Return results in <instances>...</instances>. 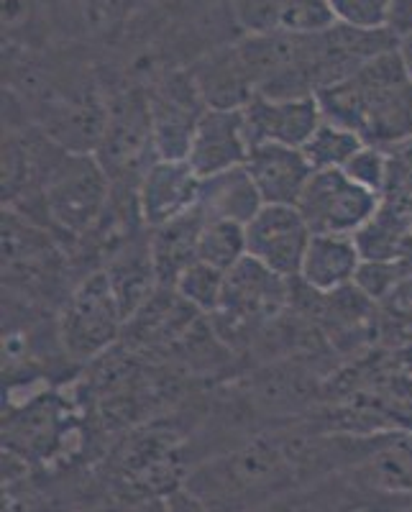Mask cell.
Listing matches in <instances>:
<instances>
[{"mask_svg": "<svg viewBox=\"0 0 412 512\" xmlns=\"http://www.w3.org/2000/svg\"><path fill=\"white\" fill-rule=\"evenodd\" d=\"M241 111H244L246 139H249L251 149L262 144L302 149L315 134V128L323 123L318 98L272 100L264 95H254Z\"/></svg>", "mask_w": 412, "mask_h": 512, "instance_id": "12", "label": "cell"}, {"mask_svg": "<svg viewBox=\"0 0 412 512\" xmlns=\"http://www.w3.org/2000/svg\"><path fill=\"white\" fill-rule=\"evenodd\" d=\"M292 280L279 277L251 256L226 272L221 305L208 315L210 326L236 354L251 351L259 333L290 305Z\"/></svg>", "mask_w": 412, "mask_h": 512, "instance_id": "3", "label": "cell"}, {"mask_svg": "<svg viewBox=\"0 0 412 512\" xmlns=\"http://www.w3.org/2000/svg\"><path fill=\"white\" fill-rule=\"evenodd\" d=\"M200 182L203 177L190 167L187 159H154L136 185L139 210L146 226L157 228L195 208Z\"/></svg>", "mask_w": 412, "mask_h": 512, "instance_id": "13", "label": "cell"}, {"mask_svg": "<svg viewBox=\"0 0 412 512\" xmlns=\"http://www.w3.org/2000/svg\"><path fill=\"white\" fill-rule=\"evenodd\" d=\"M113 195V180L95 154L70 152L41 192V226L75 249L95 228Z\"/></svg>", "mask_w": 412, "mask_h": 512, "instance_id": "4", "label": "cell"}, {"mask_svg": "<svg viewBox=\"0 0 412 512\" xmlns=\"http://www.w3.org/2000/svg\"><path fill=\"white\" fill-rule=\"evenodd\" d=\"M389 351H392V356H395L397 367L405 369L407 374H412V341L410 344L400 346V349H389Z\"/></svg>", "mask_w": 412, "mask_h": 512, "instance_id": "33", "label": "cell"}, {"mask_svg": "<svg viewBox=\"0 0 412 512\" xmlns=\"http://www.w3.org/2000/svg\"><path fill=\"white\" fill-rule=\"evenodd\" d=\"M328 0H285L282 11V26L279 31H292V34H323L331 26H336Z\"/></svg>", "mask_w": 412, "mask_h": 512, "instance_id": "27", "label": "cell"}, {"mask_svg": "<svg viewBox=\"0 0 412 512\" xmlns=\"http://www.w3.org/2000/svg\"><path fill=\"white\" fill-rule=\"evenodd\" d=\"M103 272L108 274L113 295H116L126 320L131 318L136 310L144 308L146 300L162 287L159 285L157 269H154V259H151L149 233H144L141 239H136L134 244H128L126 249H121L118 254H113L111 259L105 262Z\"/></svg>", "mask_w": 412, "mask_h": 512, "instance_id": "20", "label": "cell"}, {"mask_svg": "<svg viewBox=\"0 0 412 512\" xmlns=\"http://www.w3.org/2000/svg\"><path fill=\"white\" fill-rule=\"evenodd\" d=\"M382 195L351 180L343 169H320L310 177L297 210L313 233L356 236L377 213Z\"/></svg>", "mask_w": 412, "mask_h": 512, "instance_id": "8", "label": "cell"}, {"mask_svg": "<svg viewBox=\"0 0 412 512\" xmlns=\"http://www.w3.org/2000/svg\"><path fill=\"white\" fill-rule=\"evenodd\" d=\"M136 0H44L47 24L67 41H113L126 29Z\"/></svg>", "mask_w": 412, "mask_h": 512, "instance_id": "16", "label": "cell"}, {"mask_svg": "<svg viewBox=\"0 0 412 512\" xmlns=\"http://www.w3.org/2000/svg\"><path fill=\"white\" fill-rule=\"evenodd\" d=\"M118 512H167V497H146V500L116 505Z\"/></svg>", "mask_w": 412, "mask_h": 512, "instance_id": "32", "label": "cell"}, {"mask_svg": "<svg viewBox=\"0 0 412 512\" xmlns=\"http://www.w3.org/2000/svg\"><path fill=\"white\" fill-rule=\"evenodd\" d=\"M182 487L210 512H264L302 492L285 425H274L195 464Z\"/></svg>", "mask_w": 412, "mask_h": 512, "instance_id": "1", "label": "cell"}, {"mask_svg": "<svg viewBox=\"0 0 412 512\" xmlns=\"http://www.w3.org/2000/svg\"><path fill=\"white\" fill-rule=\"evenodd\" d=\"M412 274V254L397 256V259H361L354 285L374 303H379L392 287L400 285Z\"/></svg>", "mask_w": 412, "mask_h": 512, "instance_id": "26", "label": "cell"}, {"mask_svg": "<svg viewBox=\"0 0 412 512\" xmlns=\"http://www.w3.org/2000/svg\"><path fill=\"white\" fill-rule=\"evenodd\" d=\"M249 256L246 249V226L233 221H205L198 241V259L210 267L231 272L241 259Z\"/></svg>", "mask_w": 412, "mask_h": 512, "instance_id": "23", "label": "cell"}, {"mask_svg": "<svg viewBox=\"0 0 412 512\" xmlns=\"http://www.w3.org/2000/svg\"><path fill=\"white\" fill-rule=\"evenodd\" d=\"M389 31L397 39H405L412 34V0H395L392 13H389Z\"/></svg>", "mask_w": 412, "mask_h": 512, "instance_id": "31", "label": "cell"}, {"mask_svg": "<svg viewBox=\"0 0 412 512\" xmlns=\"http://www.w3.org/2000/svg\"><path fill=\"white\" fill-rule=\"evenodd\" d=\"M228 8L244 34H269L282 26L285 0H228Z\"/></svg>", "mask_w": 412, "mask_h": 512, "instance_id": "28", "label": "cell"}, {"mask_svg": "<svg viewBox=\"0 0 412 512\" xmlns=\"http://www.w3.org/2000/svg\"><path fill=\"white\" fill-rule=\"evenodd\" d=\"M77 280L70 249L49 228L3 210V297L57 313Z\"/></svg>", "mask_w": 412, "mask_h": 512, "instance_id": "2", "label": "cell"}, {"mask_svg": "<svg viewBox=\"0 0 412 512\" xmlns=\"http://www.w3.org/2000/svg\"><path fill=\"white\" fill-rule=\"evenodd\" d=\"M364 146L366 141L356 131L323 118L308 144L302 146V154L308 157L315 172H320V169H343Z\"/></svg>", "mask_w": 412, "mask_h": 512, "instance_id": "22", "label": "cell"}, {"mask_svg": "<svg viewBox=\"0 0 412 512\" xmlns=\"http://www.w3.org/2000/svg\"><path fill=\"white\" fill-rule=\"evenodd\" d=\"M395 0H328L338 24L354 29H389Z\"/></svg>", "mask_w": 412, "mask_h": 512, "instance_id": "29", "label": "cell"}, {"mask_svg": "<svg viewBox=\"0 0 412 512\" xmlns=\"http://www.w3.org/2000/svg\"><path fill=\"white\" fill-rule=\"evenodd\" d=\"M244 167L249 169L264 205H297L315 175L302 149L282 144L254 146Z\"/></svg>", "mask_w": 412, "mask_h": 512, "instance_id": "15", "label": "cell"}, {"mask_svg": "<svg viewBox=\"0 0 412 512\" xmlns=\"http://www.w3.org/2000/svg\"><path fill=\"white\" fill-rule=\"evenodd\" d=\"M223 287H226V272L210 267V264L200 262V259L192 262L175 282L177 295L203 315H213L218 310Z\"/></svg>", "mask_w": 412, "mask_h": 512, "instance_id": "25", "label": "cell"}, {"mask_svg": "<svg viewBox=\"0 0 412 512\" xmlns=\"http://www.w3.org/2000/svg\"><path fill=\"white\" fill-rule=\"evenodd\" d=\"M67 154L34 123L3 128V210L41 223V192Z\"/></svg>", "mask_w": 412, "mask_h": 512, "instance_id": "6", "label": "cell"}, {"mask_svg": "<svg viewBox=\"0 0 412 512\" xmlns=\"http://www.w3.org/2000/svg\"><path fill=\"white\" fill-rule=\"evenodd\" d=\"M151 128H154V149L159 159H185L192 134L208 105L200 98L190 70L164 72L151 88Z\"/></svg>", "mask_w": 412, "mask_h": 512, "instance_id": "9", "label": "cell"}, {"mask_svg": "<svg viewBox=\"0 0 412 512\" xmlns=\"http://www.w3.org/2000/svg\"><path fill=\"white\" fill-rule=\"evenodd\" d=\"M95 157L113 182H139L144 169L157 157L151 128L149 93L144 88H123L108 95V123Z\"/></svg>", "mask_w": 412, "mask_h": 512, "instance_id": "7", "label": "cell"}, {"mask_svg": "<svg viewBox=\"0 0 412 512\" xmlns=\"http://www.w3.org/2000/svg\"><path fill=\"white\" fill-rule=\"evenodd\" d=\"M313 231L297 205H264L246 223V249L285 280H297Z\"/></svg>", "mask_w": 412, "mask_h": 512, "instance_id": "11", "label": "cell"}, {"mask_svg": "<svg viewBox=\"0 0 412 512\" xmlns=\"http://www.w3.org/2000/svg\"><path fill=\"white\" fill-rule=\"evenodd\" d=\"M361 267V251L354 236H333V233H313L305 259H302L297 280L315 292H336L354 285Z\"/></svg>", "mask_w": 412, "mask_h": 512, "instance_id": "18", "label": "cell"}, {"mask_svg": "<svg viewBox=\"0 0 412 512\" xmlns=\"http://www.w3.org/2000/svg\"><path fill=\"white\" fill-rule=\"evenodd\" d=\"M343 172L351 177L354 182H359L361 187L366 190L377 192L382 195L384 187H387V177H389V154L387 149L374 144H366L354 159H351Z\"/></svg>", "mask_w": 412, "mask_h": 512, "instance_id": "30", "label": "cell"}, {"mask_svg": "<svg viewBox=\"0 0 412 512\" xmlns=\"http://www.w3.org/2000/svg\"><path fill=\"white\" fill-rule=\"evenodd\" d=\"M57 328L75 367H88L121 344L126 315L103 269L77 280L70 297L57 310Z\"/></svg>", "mask_w": 412, "mask_h": 512, "instance_id": "5", "label": "cell"}, {"mask_svg": "<svg viewBox=\"0 0 412 512\" xmlns=\"http://www.w3.org/2000/svg\"><path fill=\"white\" fill-rule=\"evenodd\" d=\"M195 208L205 221H233L246 223L264 208V200L251 180L249 169L241 167L226 169L200 182V195Z\"/></svg>", "mask_w": 412, "mask_h": 512, "instance_id": "19", "label": "cell"}, {"mask_svg": "<svg viewBox=\"0 0 412 512\" xmlns=\"http://www.w3.org/2000/svg\"><path fill=\"white\" fill-rule=\"evenodd\" d=\"M205 218L200 216L198 208L187 210L175 221L162 223L157 228H149V249L157 269L159 285L175 287L177 277L198 262V241L203 231Z\"/></svg>", "mask_w": 412, "mask_h": 512, "instance_id": "21", "label": "cell"}, {"mask_svg": "<svg viewBox=\"0 0 412 512\" xmlns=\"http://www.w3.org/2000/svg\"><path fill=\"white\" fill-rule=\"evenodd\" d=\"M379 349H400L412 341V274L377 303Z\"/></svg>", "mask_w": 412, "mask_h": 512, "instance_id": "24", "label": "cell"}, {"mask_svg": "<svg viewBox=\"0 0 412 512\" xmlns=\"http://www.w3.org/2000/svg\"><path fill=\"white\" fill-rule=\"evenodd\" d=\"M341 479L351 495L369 502L364 507L412 502V433H387L372 454Z\"/></svg>", "mask_w": 412, "mask_h": 512, "instance_id": "10", "label": "cell"}, {"mask_svg": "<svg viewBox=\"0 0 412 512\" xmlns=\"http://www.w3.org/2000/svg\"><path fill=\"white\" fill-rule=\"evenodd\" d=\"M251 146L246 139L244 111H221V108H205L200 116L195 134H192L187 162L200 177H213L226 169L246 164Z\"/></svg>", "mask_w": 412, "mask_h": 512, "instance_id": "14", "label": "cell"}, {"mask_svg": "<svg viewBox=\"0 0 412 512\" xmlns=\"http://www.w3.org/2000/svg\"><path fill=\"white\" fill-rule=\"evenodd\" d=\"M190 75L208 108L236 111V108H244L256 95L254 82L238 59L236 44L205 54L203 59L192 64Z\"/></svg>", "mask_w": 412, "mask_h": 512, "instance_id": "17", "label": "cell"}, {"mask_svg": "<svg viewBox=\"0 0 412 512\" xmlns=\"http://www.w3.org/2000/svg\"><path fill=\"white\" fill-rule=\"evenodd\" d=\"M400 54L402 59H405V67L412 77V34L405 36V39H400Z\"/></svg>", "mask_w": 412, "mask_h": 512, "instance_id": "34", "label": "cell"}, {"mask_svg": "<svg viewBox=\"0 0 412 512\" xmlns=\"http://www.w3.org/2000/svg\"><path fill=\"white\" fill-rule=\"evenodd\" d=\"M108 507L111 505H95V507H85V510H80V512H108Z\"/></svg>", "mask_w": 412, "mask_h": 512, "instance_id": "35", "label": "cell"}]
</instances>
